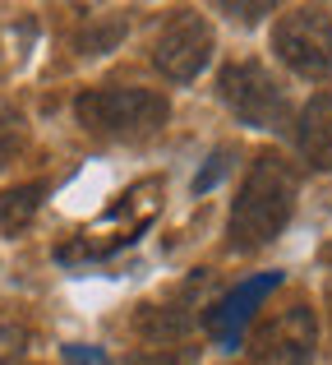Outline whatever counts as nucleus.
<instances>
[{"label":"nucleus","instance_id":"nucleus-1","mask_svg":"<svg viewBox=\"0 0 332 365\" xmlns=\"http://www.w3.org/2000/svg\"><path fill=\"white\" fill-rule=\"evenodd\" d=\"M296 167L277 153H259L245 171V185L231 204V222H226V245L254 255V250L272 245L282 236V227L291 222V208H296Z\"/></svg>","mask_w":332,"mask_h":365},{"label":"nucleus","instance_id":"nucleus-2","mask_svg":"<svg viewBox=\"0 0 332 365\" xmlns=\"http://www.w3.org/2000/svg\"><path fill=\"white\" fill-rule=\"evenodd\" d=\"M74 116L88 134L111 143H144L166 130L171 102L157 88H139V83H107V88H88L74 102Z\"/></svg>","mask_w":332,"mask_h":365},{"label":"nucleus","instance_id":"nucleus-3","mask_svg":"<svg viewBox=\"0 0 332 365\" xmlns=\"http://www.w3.org/2000/svg\"><path fill=\"white\" fill-rule=\"evenodd\" d=\"M217 93H222L226 111L235 120H245L250 130H287V120H291L287 88L259 61H231L217 74Z\"/></svg>","mask_w":332,"mask_h":365},{"label":"nucleus","instance_id":"nucleus-4","mask_svg":"<svg viewBox=\"0 0 332 365\" xmlns=\"http://www.w3.org/2000/svg\"><path fill=\"white\" fill-rule=\"evenodd\" d=\"M272 51L300 79L323 83L332 79V9L323 5H296L272 28Z\"/></svg>","mask_w":332,"mask_h":365},{"label":"nucleus","instance_id":"nucleus-5","mask_svg":"<svg viewBox=\"0 0 332 365\" xmlns=\"http://www.w3.org/2000/svg\"><path fill=\"white\" fill-rule=\"evenodd\" d=\"M213 24H208L203 14H194V9H185V14H176L171 24L162 28V37L153 42V65L166 74V79L176 83H189L198 79V70H203L208 61H213Z\"/></svg>","mask_w":332,"mask_h":365},{"label":"nucleus","instance_id":"nucleus-6","mask_svg":"<svg viewBox=\"0 0 332 365\" xmlns=\"http://www.w3.org/2000/svg\"><path fill=\"white\" fill-rule=\"evenodd\" d=\"M318 351V319L309 305H291L254 338L250 365H314Z\"/></svg>","mask_w":332,"mask_h":365},{"label":"nucleus","instance_id":"nucleus-7","mask_svg":"<svg viewBox=\"0 0 332 365\" xmlns=\"http://www.w3.org/2000/svg\"><path fill=\"white\" fill-rule=\"evenodd\" d=\"M282 287V273L272 268V273H254L250 282H240L231 296H222V301L213 305V310L203 314L208 319V329H213V338H217V347H240V338H245V324L254 319V310L263 305V296H272Z\"/></svg>","mask_w":332,"mask_h":365},{"label":"nucleus","instance_id":"nucleus-8","mask_svg":"<svg viewBox=\"0 0 332 365\" xmlns=\"http://www.w3.org/2000/svg\"><path fill=\"white\" fill-rule=\"evenodd\" d=\"M208 287H213V273H203L198 268L194 277H189L185 287H180L176 296H166L162 305H148L144 314H139V333H144L148 342H171V338H185L189 329L198 324V305H203Z\"/></svg>","mask_w":332,"mask_h":365},{"label":"nucleus","instance_id":"nucleus-9","mask_svg":"<svg viewBox=\"0 0 332 365\" xmlns=\"http://www.w3.org/2000/svg\"><path fill=\"white\" fill-rule=\"evenodd\" d=\"M296 148H300V158H305L314 171H332V98L328 93L314 98L305 111H300Z\"/></svg>","mask_w":332,"mask_h":365},{"label":"nucleus","instance_id":"nucleus-10","mask_svg":"<svg viewBox=\"0 0 332 365\" xmlns=\"http://www.w3.org/2000/svg\"><path fill=\"white\" fill-rule=\"evenodd\" d=\"M42 199H46V185H42V180L5 190V195H0V227H5V232H23V227L37 217Z\"/></svg>","mask_w":332,"mask_h":365},{"label":"nucleus","instance_id":"nucleus-11","mask_svg":"<svg viewBox=\"0 0 332 365\" xmlns=\"http://www.w3.org/2000/svg\"><path fill=\"white\" fill-rule=\"evenodd\" d=\"M23 143H28V120H23V111H18L14 102L0 98V171H5L9 162L23 153Z\"/></svg>","mask_w":332,"mask_h":365},{"label":"nucleus","instance_id":"nucleus-12","mask_svg":"<svg viewBox=\"0 0 332 365\" xmlns=\"http://www.w3.org/2000/svg\"><path fill=\"white\" fill-rule=\"evenodd\" d=\"M23 347H28V329H23V324H14V319H0V365L14 361Z\"/></svg>","mask_w":332,"mask_h":365},{"label":"nucleus","instance_id":"nucleus-13","mask_svg":"<svg viewBox=\"0 0 332 365\" xmlns=\"http://www.w3.org/2000/svg\"><path fill=\"white\" fill-rule=\"evenodd\" d=\"M194 361V351H185V347H157V351H144V356H134V361H125V365H189Z\"/></svg>","mask_w":332,"mask_h":365},{"label":"nucleus","instance_id":"nucleus-14","mask_svg":"<svg viewBox=\"0 0 332 365\" xmlns=\"http://www.w3.org/2000/svg\"><path fill=\"white\" fill-rule=\"evenodd\" d=\"M222 176H226V148H217V153H213V162H208V171H203V176H194V195L213 190Z\"/></svg>","mask_w":332,"mask_h":365},{"label":"nucleus","instance_id":"nucleus-15","mask_svg":"<svg viewBox=\"0 0 332 365\" xmlns=\"http://www.w3.org/2000/svg\"><path fill=\"white\" fill-rule=\"evenodd\" d=\"M65 361H70V365H102V351L83 347V342H70V347H65Z\"/></svg>","mask_w":332,"mask_h":365},{"label":"nucleus","instance_id":"nucleus-16","mask_svg":"<svg viewBox=\"0 0 332 365\" xmlns=\"http://www.w3.org/2000/svg\"><path fill=\"white\" fill-rule=\"evenodd\" d=\"M328 296H332V287H328Z\"/></svg>","mask_w":332,"mask_h":365}]
</instances>
